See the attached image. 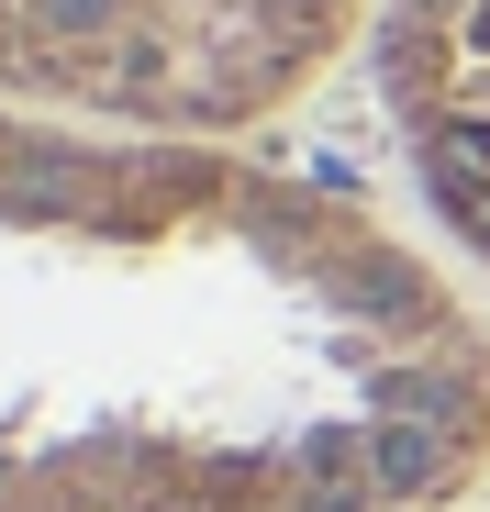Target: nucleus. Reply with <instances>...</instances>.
<instances>
[{
  "mask_svg": "<svg viewBox=\"0 0 490 512\" xmlns=\"http://www.w3.org/2000/svg\"><path fill=\"white\" fill-rule=\"evenodd\" d=\"M490 290L257 134L0 101V512H468Z\"/></svg>",
  "mask_w": 490,
  "mask_h": 512,
  "instance_id": "obj_1",
  "label": "nucleus"
},
{
  "mask_svg": "<svg viewBox=\"0 0 490 512\" xmlns=\"http://www.w3.org/2000/svg\"><path fill=\"white\" fill-rule=\"evenodd\" d=\"M368 45V0H0V101L134 134H268Z\"/></svg>",
  "mask_w": 490,
  "mask_h": 512,
  "instance_id": "obj_2",
  "label": "nucleus"
},
{
  "mask_svg": "<svg viewBox=\"0 0 490 512\" xmlns=\"http://www.w3.org/2000/svg\"><path fill=\"white\" fill-rule=\"evenodd\" d=\"M357 56L413 223L490 290V0H368Z\"/></svg>",
  "mask_w": 490,
  "mask_h": 512,
  "instance_id": "obj_3",
  "label": "nucleus"
}]
</instances>
